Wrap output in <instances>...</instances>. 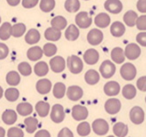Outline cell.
<instances>
[{
    "mask_svg": "<svg viewBox=\"0 0 146 137\" xmlns=\"http://www.w3.org/2000/svg\"><path fill=\"white\" fill-rule=\"evenodd\" d=\"M67 66L70 72L73 74H79L83 70V62L81 58L75 55H71L67 58Z\"/></svg>",
    "mask_w": 146,
    "mask_h": 137,
    "instance_id": "1",
    "label": "cell"
},
{
    "mask_svg": "<svg viewBox=\"0 0 146 137\" xmlns=\"http://www.w3.org/2000/svg\"><path fill=\"white\" fill-rule=\"evenodd\" d=\"M92 130L94 131V133L99 136L107 134V132L109 131V125H108L107 121L104 119H95L92 123Z\"/></svg>",
    "mask_w": 146,
    "mask_h": 137,
    "instance_id": "2",
    "label": "cell"
},
{
    "mask_svg": "<svg viewBox=\"0 0 146 137\" xmlns=\"http://www.w3.org/2000/svg\"><path fill=\"white\" fill-rule=\"evenodd\" d=\"M99 71H100V74L102 75V77H104L106 79L111 78L116 71L115 64L112 63L110 60H105L100 65Z\"/></svg>",
    "mask_w": 146,
    "mask_h": 137,
    "instance_id": "3",
    "label": "cell"
},
{
    "mask_svg": "<svg viewBox=\"0 0 146 137\" xmlns=\"http://www.w3.org/2000/svg\"><path fill=\"white\" fill-rule=\"evenodd\" d=\"M50 118L53 122L55 123H61L65 118V112L64 108L62 105L60 104H55L51 108V113H50Z\"/></svg>",
    "mask_w": 146,
    "mask_h": 137,
    "instance_id": "4",
    "label": "cell"
},
{
    "mask_svg": "<svg viewBox=\"0 0 146 137\" xmlns=\"http://www.w3.org/2000/svg\"><path fill=\"white\" fill-rule=\"evenodd\" d=\"M120 74L122 78L127 81L133 80L136 76V68L131 63H125L123 66L120 68Z\"/></svg>",
    "mask_w": 146,
    "mask_h": 137,
    "instance_id": "5",
    "label": "cell"
},
{
    "mask_svg": "<svg viewBox=\"0 0 146 137\" xmlns=\"http://www.w3.org/2000/svg\"><path fill=\"white\" fill-rule=\"evenodd\" d=\"M130 120L134 123V124L138 125L141 124L144 120H145V113H144L143 109L139 106H134L133 108L130 110L129 113Z\"/></svg>",
    "mask_w": 146,
    "mask_h": 137,
    "instance_id": "6",
    "label": "cell"
},
{
    "mask_svg": "<svg viewBox=\"0 0 146 137\" xmlns=\"http://www.w3.org/2000/svg\"><path fill=\"white\" fill-rule=\"evenodd\" d=\"M141 54V49L135 43H130L125 47V51H124V56L128 58L129 60H135Z\"/></svg>",
    "mask_w": 146,
    "mask_h": 137,
    "instance_id": "7",
    "label": "cell"
},
{
    "mask_svg": "<svg viewBox=\"0 0 146 137\" xmlns=\"http://www.w3.org/2000/svg\"><path fill=\"white\" fill-rule=\"evenodd\" d=\"M75 22L77 24V26H79L80 28H88L89 26H91L92 19L89 17L87 12L81 11V12H79L76 15Z\"/></svg>",
    "mask_w": 146,
    "mask_h": 137,
    "instance_id": "8",
    "label": "cell"
},
{
    "mask_svg": "<svg viewBox=\"0 0 146 137\" xmlns=\"http://www.w3.org/2000/svg\"><path fill=\"white\" fill-rule=\"evenodd\" d=\"M104 108H105L106 112L109 113V114H116L121 109V102H120V100H118L116 98H110L105 102Z\"/></svg>",
    "mask_w": 146,
    "mask_h": 137,
    "instance_id": "9",
    "label": "cell"
},
{
    "mask_svg": "<svg viewBox=\"0 0 146 137\" xmlns=\"http://www.w3.org/2000/svg\"><path fill=\"white\" fill-rule=\"evenodd\" d=\"M88 116V110L82 105H74L72 107V117L77 121H83Z\"/></svg>",
    "mask_w": 146,
    "mask_h": 137,
    "instance_id": "10",
    "label": "cell"
},
{
    "mask_svg": "<svg viewBox=\"0 0 146 137\" xmlns=\"http://www.w3.org/2000/svg\"><path fill=\"white\" fill-rule=\"evenodd\" d=\"M103 40V33L97 28L91 29L87 34V41L91 45H99Z\"/></svg>",
    "mask_w": 146,
    "mask_h": 137,
    "instance_id": "11",
    "label": "cell"
},
{
    "mask_svg": "<svg viewBox=\"0 0 146 137\" xmlns=\"http://www.w3.org/2000/svg\"><path fill=\"white\" fill-rule=\"evenodd\" d=\"M50 68L53 72L60 73L65 69V60L61 56H55L50 59Z\"/></svg>",
    "mask_w": 146,
    "mask_h": 137,
    "instance_id": "12",
    "label": "cell"
},
{
    "mask_svg": "<svg viewBox=\"0 0 146 137\" xmlns=\"http://www.w3.org/2000/svg\"><path fill=\"white\" fill-rule=\"evenodd\" d=\"M67 97L72 101H78L82 98L83 96V90L81 87L77 86V85H72V86L68 87L66 91Z\"/></svg>",
    "mask_w": 146,
    "mask_h": 137,
    "instance_id": "13",
    "label": "cell"
},
{
    "mask_svg": "<svg viewBox=\"0 0 146 137\" xmlns=\"http://www.w3.org/2000/svg\"><path fill=\"white\" fill-rule=\"evenodd\" d=\"M104 7L107 11H109L110 13L113 14H118L121 12L122 8V3L119 0H106L104 3Z\"/></svg>",
    "mask_w": 146,
    "mask_h": 137,
    "instance_id": "14",
    "label": "cell"
},
{
    "mask_svg": "<svg viewBox=\"0 0 146 137\" xmlns=\"http://www.w3.org/2000/svg\"><path fill=\"white\" fill-rule=\"evenodd\" d=\"M52 83L49 79H40L36 83V90L40 94H47L50 92Z\"/></svg>",
    "mask_w": 146,
    "mask_h": 137,
    "instance_id": "15",
    "label": "cell"
},
{
    "mask_svg": "<svg viewBox=\"0 0 146 137\" xmlns=\"http://www.w3.org/2000/svg\"><path fill=\"white\" fill-rule=\"evenodd\" d=\"M120 92V85L116 81H109L104 85V93L108 96H115Z\"/></svg>",
    "mask_w": 146,
    "mask_h": 137,
    "instance_id": "16",
    "label": "cell"
},
{
    "mask_svg": "<svg viewBox=\"0 0 146 137\" xmlns=\"http://www.w3.org/2000/svg\"><path fill=\"white\" fill-rule=\"evenodd\" d=\"M83 59L87 64L94 65L97 63L98 59H99V53L95 49H88L83 55Z\"/></svg>",
    "mask_w": 146,
    "mask_h": 137,
    "instance_id": "17",
    "label": "cell"
},
{
    "mask_svg": "<svg viewBox=\"0 0 146 137\" xmlns=\"http://www.w3.org/2000/svg\"><path fill=\"white\" fill-rule=\"evenodd\" d=\"M2 120L7 125L14 124L17 120V112L12 109H7L2 113Z\"/></svg>",
    "mask_w": 146,
    "mask_h": 137,
    "instance_id": "18",
    "label": "cell"
},
{
    "mask_svg": "<svg viewBox=\"0 0 146 137\" xmlns=\"http://www.w3.org/2000/svg\"><path fill=\"white\" fill-rule=\"evenodd\" d=\"M35 110L40 117H46L50 112V105L45 101H39L35 105Z\"/></svg>",
    "mask_w": 146,
    "mask_h": 137,
    "instance_id": "19",
    "label": "cell"
},
{
    "mask_svg": "<svg viewBox=\"0 0 146 137\" xmlns=\"http://www.w3.org/2000/svg\"><path fill=\"white\" fill-rule=\"evenodd\" d=\"M16 111L21 116H28L33 112V106L28 102L19 103L16 107Z\"/></svg>",
    "mask_w": 146,
    "mask_h": 137,
    "instance_id": "20",
    "label": "cell"
},
{
    "mask_svg": "<svg viewBox=\"0 0 146 137\" xmlns=\"http://www.w3.org/2000/svg\"><path fill=\"white\" fill-rule=\"evenodd\" d=\"M84 78H85L86 83H88L89 85H95L96 83L99 82L100 75L96 70H94V69H90V70H88L87 72L85 73Z\"/></svg>",
    "mask_w": 146,
    "mask_h": 137,
    "instance_id": "21",
    "label": "cell"
},
{
    "mask_svg": "<svg viewBox=\"0 0 146 137\" xmlns=\"http://www.w3.org/2000/svg\"><path fill=\"white\" fill-rule=\"evenodd\" d=\"M12 35V25L9 22H4L0 26V39L3 41L9 39Z\"/></svg>",
    "mask_w": 146,
    "mask_h": 137,
    "instance_id": "22",
    "label": "cell"
},
{
    "mask_svg": "<svg viewBox=\"0 0 146 137\" xmlns=\"http://www.w3.org/2000/svg\"><path fill=\"white\" fill-rule=\"evenodd\" d=\"M43 55V50L39 46H34L31 47L27 51V57L29 60L31 61H37L42 57Z\"/></svg>",
    "mask_w": 146,
    "mask_h": 137,
    "instance_id": "23",
    "label": "cell"
},
{
    "mask_svg": "<svg viewBox=\"0 0 146 137\" xmlns=\"http://www.w3.org/2000/svg\"><path fill=\"white\" fill-rule=\"evenodd\" d=\"M110 32L114 37H120L125 32V26L123 25V23L116 21V22L112 23L111 27H110Z\"/></svg>",
    "mask_w": 146,
    "mask_h": 137,
    "instance_id": "24",
    "label": "cell"
},
{
    "mask_svg": "<svg viewBox=\"0 0 146 137\" xmlns=\"http://www.w3.org/2000/svg\"><path fill=\"white\" fill-rule=\"evenodd\" d=\"M113 132L117 137H125L128 133V127L125 123L117 122L113 126Z\"/></svg>",
    "mask_w": 146,
    "mask_h": 137,
    "instance_id": "25",
    "label": "cell"
},
{
    "mask_svg": "<svg viewBox=\"0 0 146 137\" xmlns=\"http://www.w3.org/2000/svg\"><path fill=\"white\" fill-rule=\"evenodd\" d=\"M95 24L99 28H105L110 24V17L106 13H99L95 17Z\"/></svg>",
    "mask_w": 146,
    "mask_h": 137,
    "instance_id": "26",
    "label": "cell"
},
{
    "mask_svg": "<svg viewBox=\"0 0 146 137\" xmlns=\"http://www.w3.org/2000/svg\"><path fill=\"white\" fill-rule=\"evenodd\" d=\"M40 40V33L37 29H30L25 35V41L28 44H35Z\"/></svg>",
    "mask_w": 146,
    "mask_h": 137,
    "instance_id": "27",
    "label": "cell"
},
{
    "mask_svg": "<svg viewBox=\"0 0 146 137\" xmlns=\"http://www.w3.org/2000/svg\"><path fill=\"white\" fill-rule=\"evenodd\" d=\"M44 37L49 41H57L60 39L61 32L57 29L53 28V27H49L45 30Z\"/></svg>",
    "mask_w": 146,
    "mask_h": 137,
    "instance_id": "28",
    "label": "cell"
},
{
    "mask_svg": "<svg viewBox=\"0 0 146 137\" xmlns=\"http://www.w3.org/2000/svg\"><path fill=\"white\" fill-rule=\"evenodd\" d=\"M79 36V30L74 24H71L70 26H68V28L65 31V37L67 40L69 41H74L78 38Z\"/></svg>",
    "mask_w": 146,
    "mask_h": 137,
    "instance_id": "29",
    "label": "cell"
},
{
    "mask_svg": "<svg viewBox=\"0 0 146 137\" xmlns=\"http://www.w3.org/2000/svg\"><path fill=\"white\" fill-rule=\"evenodd\" d=\"M111 58H112V60H113L115 63H117V64L123 63L124 59H125V56H124V53H123V49L120 48V47H115V48L111 51Z\"/></svg>",
    "mask_w": 146,
    "mask_h": 137,
    "instance_id": "30",
    "label": "cell"
},
{
    "mask_svg": "<svg viewBox=\"0 0 146 137\" xmlns=\"http://www.w3.org/2000/svg\"><path fill=\"white\" fill-rule=\"evenodd\" d=\"M25 129L28 133H34L38 126V121L34 117H27L24 119Z\"/></svg>",
    "mask_w": 146,
    "mask_h": 137,
    "instance_id": "31",
    "label": "cell"
},
{
    "mask_svg": "<svg viewBox=\"0 0 146 137\" xmlns=\"http://www.w3.org/2000/svg\"><path fill=\"white\" fill-rule=\"evenodd\" d=\"M137 13L135 12V11H127V12L124 14L123 16V20L124 22H125V24L127 25V26L129 27H132L134 26V25L136 24V21H137Z\"/></svg>",
    "mask_w": 146,
    "mask_h": 137,
    "instance_id": "32",
    "label": "cell"
},
{
    "mask_svg": "<svg viewBox=\"0 0 146 137\" xmlns=\"http://www.w3.org/2000/svg\"><path fill=\"white\" fill-rule=\"evenodd\" d=\"M6 82L10 86H17L20 83V75L16 71H9L6 75Z\"/></svg>",
    "mask_w": 146,
    "mask_h": 137,
    "instance_id": "33",
    "label": "cell"
},
{
    "mask_svg": "<svg viewBox=\"0 0 146 137\" xmlns=\"http://www.w3.org/2000/svg\"><path fill=\"white\" fill-rule=\"evenodd\" d=\"M48 71H49V67L47 65V63L44 62V61H40V62L35 64L34 72L37 76H40V77L45 76L48 73Z\"/></svg>",
    "mask_w": 146,
    "mask_h": 137,
    "instance_id": "34",
    "label": "cell"
},
{
    "mask_svg": "<svg viewBox=\"0 0 146 137\" xmlns=\"http://www.w3.org/2000/svg\"><path fill=\"white\" fill-rule=\"evenodd\" d=\"M51 26L60 31L67 26V20L63 16H56L51 20Z\"/></svg>",
    "mask_w": 146,
    "mask_h": 137,
    "instance_id": "35",
    "label": "cell"
},
{
    "mask_svg": "<svg viewBox=\"0 0 146 137\" xmlns=\"http://www.w3.org/2000/svg\"><path fill=\"white\" fill-rule=\"evenodd\" d=\"M66 94V86L63 83L57 82L53 87V95L55 98L61 99L64 97V95Z\"/></svg>",
    "mask_w": 146,
    "mask_h": 137,
    "instance_id": "36",
    "label": "cell"
},
{
    "mask_svg": "<svg viewBox=\"0 0 146 137\" xmlns=\"http://www.w3.org/2000/svg\"><path fill=\"white\" fill-rule=\"evenodd\" d=\"M4 96L6 98V100H8L9 102H14L19 97V90L15 88V87H10V88L5 90Z\"/></svg>",
    "mask_w": 146,
    "mask_h": 137,
    "instance_id": "37",
    "label": "cell"
},
{
    "mask_svg": "<svg viewBox=\"0 0 146 137\" xmlns=\"http://www.w3.org/2000/svg\"><path fill=\"white\" fill-rule=\"evenodd\" d=\"M64 7L68 12L74 13L79 10L80 8V2L79 0H66L65 1Z\"/></svg>",
    "mask_w": 146,
    "mask_h": 137,
    "instance_id": "38",
    "label": "cell"
},
{
    "mask_svg": "<svg viewBox=\"0 0 146 137\" xmlns=\"http://www.w3.org/2000/svg\"><path fill=\"white\" fill-rule=\"evenodd\" d=\"M122 95L125 97L126 99L130 100V99H133L136 95V88L132 84H127L123 87L122 89Z\"/></svg>",
    "mask_w": 146,
    "mask_h": 137,
    "instance_id": "39",
    "label": "cell"
},
{
    "mask_svg": "<svg viewBox=\"0 0 146 137\" xmlns=\"http://www.w3.org/2000/svg\"><path fill=\"white\" fill-rule=\"evenodd\" d=\"M90 131H91V127L90 124L86 121H82L81 123H79L77 126V133L82 137H85L87 135H89Z\"/></svg>",
    "mask_w": 146,
    "mask_h": 137,
    "instance_id": "40",
    "label": "cell"
},
{
    "mask_svg": "<svg viewBox=\"0 0 146 137\" xmlns=\"http://www.w3.org/2000/svg\"><path fill=\"white\" fill-rule=\"evenodd\" d=\"M26 31V26L23 23H16L12 26V36L16 37H21Z\"/></svg>",
    "mask_w": 146,
    "mask_h": 137,
    "instance_id": "41",
    "label": "cell"
},
{
    "mask_svg": "<svg viewBox=\"0 0 146 137\" xmlns=\"http://www.w3.org/2000/svg\"><path fill=\"white\" fill-rule=\"evenodd\" d=\"M55 7V0H41L40 9L43 12H50Z\"/></svg>",
    "mask_w": 146,
    "mask_h": 137,
    "instance_id": "42",
    "label": "cell"
},
{
    "mask_svg": "<svg viewBox=\"0 0 146 137\" xmlns=\"http://www.w3.org/2000/svg\"><path fill=\"white\" fill-rule=\"evenodd\" d=\"M18 71L23 76H29L32 72V68L27 62H21L18 65Z\"/></svg>",
    "mask_w": 146,
    "mask_h": 137,
    "instance_id": "43",
    "label": "cell"
},
{
    "mask_svg": "<svg viewBox=\"0 0 146 137\" xmlns=\"http://www.w3.org/2000/svg\"><path fill=\"white\" fill-rule=\"evenodd\" d=\"M57 52V47L52 43H46L43 47V53L47 57H51Z\"/></svg>",
    "mask_w": 146,
    "mask_h": 137,
    "instance_id": "44",
    "label": "cell"
},
{
    "mask_svg": "<svg viewBox=\"0 0 146 137\" xmlns=\"http://www.w3.org/2000/svg\"><path fill=\"white\" fill-rule=\"evenodd\" d=\"M7 137H24V132L19 127H10L7 131Z\"/></svg>",
    "mask_w": 146,
    "mask_h": 137,
    "instance_id": "45",
    "label": "cell"
},
{
    "mask_svg": "<svg viewBox=\"0 0 146 137\" xmlns=\"http://www.w3.org/2000/svg\"><path fill=\"white\" fill-rule=\"evenodd\" d=\"M136 26L139 30H146V15H142V16L138 17L137 21H136Z\"/></svg>",
    "mask_w": 146,
    "mask_h": 137,
    "instance_id": "46",
    "label": "cell"
},
{
    "mask_svg": "<svg viewBox=\"0 0 146 137\" xmlns=\"http://www.w3.org/2000/svg\"><path fill=\"white\" fill-rule=\"evenodd\" d=\"M8 53H9V49L7 47V45L4 44V43H0V60L6 58Z\"/></svg>",
    "mask_w": 146,
    "mask_h": 137,
    "instance_id": "47",
    "label": "cell"
},
{
    "mask_svg": "<svg viewBox=\"0 0 146 137\" xmlns=\"http://www.w3.org/2000/svg\"><path fill=\"white\" fill-rule=\"evenodd\" d=\"M136 85H137V88L139 89L140 91H143V92H145V91H146V76L140 77V78L137 80Z\"/></svg>",
    "mask_w": 146,
    "mask_h": 137,
    "instance_id": "48",
    "label": "cell"
},
{
    "mask_svg": "<svg viewBox=\"0 0 146 137\" xmlns=\"http://www.w3.org/2000/svg\"><path fill=\"white\" fill-rule=\"evenodd\" d=\"M39 0H22V5L24 8H33L37 5Z\"/></svg>",
    "mask_w": 146,
    "mask_h": 137,
    "instance_id": "49",
    "label": "cell"
},
{
    "mask_svg": "<svg viewBox=\"0 0 146 137\" xmlns=\"http://www.w3.org/2000/svg\"><path fill=\"white\" fill-rule=\"evenodd\" d=\"M136 41L139 43L141 46L146 47V32H140L136 36Z\"/></svg>",
    "mask_w": 146,
    "mask_h": 137,
    "instance_id": "50",
    "label": "cell"
},
{
    "mask_svg": "<svg viewBox=\"0 0 146 137\" xmlns=\"http://www.w3.org/2000/svg\"><path fill=\"white\" fill-rule=\"evenodd\" d=\"M57 137H74L73 136V133L72 131L70 130L69 128H62L58 133V136Z\"/></svg>",
    "mask_w": 146,
    "mask_h": 137,
    "instance_id": "51",
    "label": "cell"
},
{
    "mask_svg": "<svg viewBox=\"0 0 146 137\" xmlns=\"http://www.w3.org/2000/svg\"><path fill=\"white\" fill-rule=\"evenodd\" d=\"M137 9L142 13H146V0H138Z\"/></svg>",
    "mask_w": 146,
    "mask_h": 137,
    "instance_id": "52",
    "label": "cell"
},
{
    "mask_svg": "<svg viewBox=\"0 0 146 137\" xmlns=\"http://www.w3.org/2000/svg\"><path fill=\"white\" fill-rule=\"evenodd\" d=\"M34 137H51V135L49 133V131L45 130V129H41V130L37 131L35 133Z\"/></svg>",
    "mask_w": 146,
    "mask_h": 137,
    "instance_id": "53",
    "label": "cell"
},
{
    "mask_svg": "<svg viewBox=\"0 0 146 137\" xmlns=\"http://www.w3.org/2000/svg\"><path fill=\"white\" fill-rule=\"evenodd\" d=\"M20 1L21 0H7V3H8L10 6H17Z\"/></svg>",
    "mask_w": 146,
    "mask_h": 137,
    "instance_id": "54",
    "label": "cell"
},
{
    "mask_svg": "<svg viewBox=\"0 0 146 137\" xmlns=\"http://www.w3.org/2000/svg\"><path fill=\"white\" fill-rule=\"evenodd\" d=\"M5 135H6V131H5V129L3 128V127L0 126V137H5Z\"/></svg>",
    "mask_w": 146,
    "mask_h": 137,
    "instance_id": "55",
    "label": "cell"
},
{
    "mask_svg": "<svg viewBox=\"0 0 146 137\" xmlns=\"http://www.w3.org/2000/svg\"><path fill=\"white\" fill-rule=\"evenodd\" d=\"M3 94H4V92H3V89H2V87L0 86V99L2 98Z\"/></svg>",
    "mask_w": 146,
    "mask_h": 137,
    "instance_id": "56",
    "label": "cell"
},
{
    "mask_svg": "<svg viewBox=\"0 0 146 137\" xmlns=\"http://www.w3.org/2000/svg\"><path fill=\"white\" fill-rule=\"evenodd\" d=\"M107 137H115V136H112V135H110V136H107Z\"/></svg>",
    "mask_w": 146,
    "mask_h": 137,
    "instance_id": "57",
    "label": "cell"
},
{
    "mask_svg": "<svg viewBox=\"0 0 146 137\" xmlns=\"http://www.w3.org/2000/svg\"><path fill=\"white\" fill-rule=\"evenodd\" d=\"M0 23H1V17H0Z\"/></svg>",
    "mask_w": 146,
    "mask_h": 137,
    "instance_id": "58",
    "label": "cell"
},
{
    "mask_svg": "<svg viewBox=\"0 0 146 137\" xmlns=\"http://www.w3.org/2000/svg\"><path fill=\"white\" fill-rule=\"evenodd\" d=\"M145 102H146V97H145Z\"/></svg>",
    "mask_w": 146,
    "mask_h": 137,
    "instance_id": "59",
    "label": "cell"
},
{
    "mask_svg": "<svg viewBox=\"0 0 146 137\" xmlns=\"http://www.w3.org/2000/svg\"><path fill=\"white\" fill-rule=\"evenodd\" d=\"M86 1H87V0H86Z\"/></svg>",
    "mask_w": 146,
    "mask_h": 137,
    "instance_id": "60",
    "label": "cell"
}]
</instances>
